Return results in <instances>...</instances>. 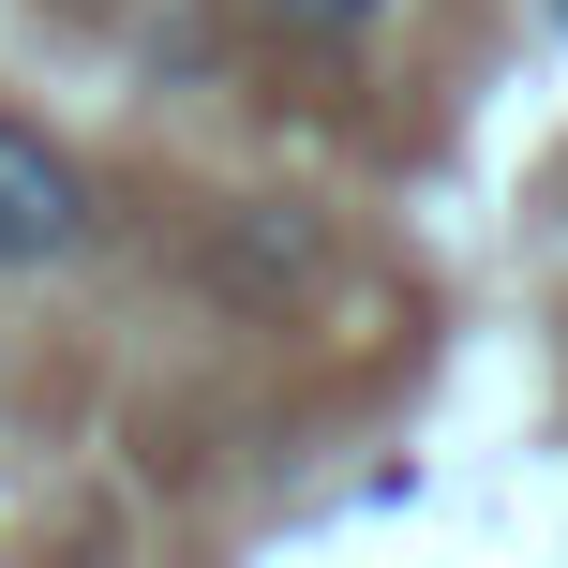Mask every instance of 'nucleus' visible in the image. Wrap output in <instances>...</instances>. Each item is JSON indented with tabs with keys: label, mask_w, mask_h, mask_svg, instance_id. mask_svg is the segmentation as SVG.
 Returning <instances> with one entry per match:
<instances>
[{
	"label": "nucleus",
	"mask_w": 568,
	"mask_h": 568,
	"mask_svg": "<svg viewBox=\"0 0 568 568\" xmlns=\"http://www.w3.org/2000/svg\"><path fill=\"white\" fill-rule=\"evenodd\" d=\"M90 210H105V195H90V165L45 135V120L0 105V270H60V255L90 240Z\"/></svg>",
	"instance_id": "1"
},
{
	"label": "nucleus",
	"mask_w": 568,
	"mask_h": 568,
	"mask_svg": "<svg viewBox=\"0 0 568 568\" xmlns=\"http://www.w3.org/2000/svg\"><path fill=\"white\" fill-rule=\"evenodd\" d=\"M45 16H120V0H45Z\"/></svg>",
	"instance_id": "4"
},
{
	"label": "nucleus",
	"mask_w": 568,
	"mask_h": 568,
	"mask_svg": "<svg viewBox=\"0 0 568 568\" xmlns=\"http://www.w3.org/2000/svg\"><path fill=\"white\" fill-rule=\"evenodd\" d=\"M240 16H255L270 45H314V60H344L374 16H389V0H240Z\"/></svg>",
	"instance_id": "3"
},
{
	"label": "nucleus",
	"mask_w": 568,
	"mask_h": 568,
	"mask_svg": "<svg viewBox=\"0 0 568 568\" xmlns=\"http://www.w3.org/2000/svg\"><path fill=\"white\" fill-rule=\"evenodd\" d=\"M210 284H240V300H300V284H314V210H300V195H255L225 240H210Z\"/></svg>",
	"instance_id": "2"
}]
</instances>
